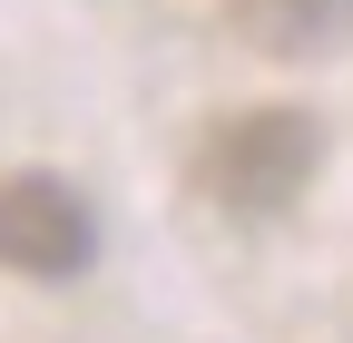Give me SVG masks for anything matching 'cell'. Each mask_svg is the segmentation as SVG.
<instances>
[{
    "label": "cell",
    "mask_w": 353,
    "mask_h": 343,
    "mask_svg": "<svg viewBox=\"0 0 353 343\" xmlns=\"http://www.w3.org/2000/svg\"><path fill=\"white\" fill-rule=\"evenodd\" d=\"M324 167V127L314 108H236L206 127L196 147V196L226 216H285Z\"/></svg>",
    "instance_id": "6da1fadb"
},
{
    "label": "cell",
    "mask_w": 353,
    "mask_h": 343,
    "mask_svg": "<svg viewBox=\"0 0 353 343\" xmlns=\"http://www.w3.org/2000/svg\"><path fill=\"white\" fill-rule=\"evenodd\" d=\"M99 255V216L69 177H0V265L30 284H69Z\"/></svg>",
    "instance_id": "7a4b0ae2"
},
{
    "label": "cell",
    "mask_w": 353,
    "mask_h": 343,
    "mask_svg": "<svg viewBox=\"0 0 353 343\" xmlns=\"http://www.w3.org/2000/svg\"><path fill=\"white\" fill-rule=\"evenodd\" d=\"M226 30L255 59H343L353 50V0H226Z\"/></svg>",
    "instance_id": "3957f363"
}]
</instances>
